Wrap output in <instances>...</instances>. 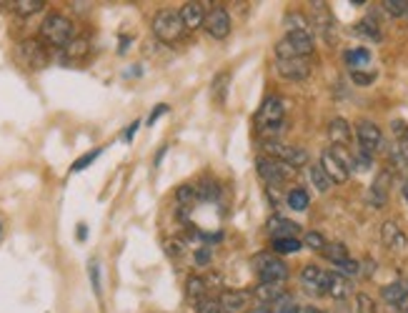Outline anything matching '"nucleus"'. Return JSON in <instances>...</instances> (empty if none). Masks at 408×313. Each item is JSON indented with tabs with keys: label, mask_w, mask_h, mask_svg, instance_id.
I'll list each match as a JSON object with an SVG mask.
<instances>
[{
	"label": "nucleus",
	"mask_w": 408,
	"mask_h": 313,
	"mask_svg": "<svg viewBox=\"0 0 408 313\" xmlns=\"http://www.w3.org/2000/svg\"><path fill=\"white\" fill-rule=\"evenodd\" d=\"M41 38L53 48H66L68 43L75 38V25L63 13H48L41 23Z\"/></svg>",
	"instance_id": "obj_1"
},
{
	"label": "nucleus",
	"mask_w": 408,
	"mask_h": 313,
	"mask_svg": "<svg viewBox=\"0 0 408 313\" xmlns=\"http://www.w3.org/2000/svg\"><path fill=\"white\" fill-rule=\"evenodd\" d=\"M316 50L313 33H286L276 45V61H291V58H311Z\"/></svg>",
	"instance_id": "obj_2"
},
{
	"label": "nucleus",
	"mask_w": 408,
	"mask_h": 313,
	"mask_svg": "<svg viewBox=\"0 0 408 313\" xmlns=\"http://www.w3.org/2000/svg\"><path fill=\"white\" fill-rule=\"evenodd\" d=\"M321 166L333 183H346L351 170H354V156H349V151L343 145H330L321 156Z\"/></svg>",
	"instance_id": "obj_3"
},
{
	"label": "nucleus",
	"mask_w": 408,
	"mask_h": 313,
	"mask_svg": "<svg viewBox=\"0 0 408 313\" xmlns=\"http://www.w3.org/2000/svg\"><path fill=\"white\" fill-rule=\"evenodd\" d=\"M153 33H156L158 41L163 43H175L183 38L186 33V25H183V18H180V10H170V8H163L153 15Z\"/></svg>",
	"instance_id": "obj_4"
},
{
	"label": "nucleus",
	"mask_w": 408,
	"mask_h": 313,
	"mask_svg": "<svg viewBox=\"0 0 408 313\" xmlns=\"http://www.w3.org/2000/svg\"><path fill=\"white\" fill-rule=\"evenodd\" d=\"M253 268L258 273L261 283H286V278H289V265L270 253H258L253 259Z\"/></svg>",
	"instance_id": "obj_5"
},
{
	"label": "nucleus",
	"mask_w": 408,
	"mask_h": 313,
	"mask_svg": "<svg viewBox=\"0 0 408 313\" xmlns=\"http://www.w3.org/2000/svg\"><path fill=\"white\" fill-rule=\"evenodd\" d=\"M283 115H286V105H283L281 98H268V101L261 105L258 115H256V123H258L261 133H265V136L281 133Z\"/></svg>",
	"instance_id": "obj_6"
},
{
	"label": "nucleus",
	"mask_w": 408,
	"mask_h": 313,
	"mask_svg": "<svg viewBox=\"0 0 408 313\" xmlns=\"http://www.w3.org/2000/svg\"><path fill=\"white\" fill-rule=\"evenodd\" d=\"M256 170H258V175L268 183V186H281V183L291 181L296 173V168H291L289 163L276 161V158H270V156H261L258 161H256Z\"/></svg>",
	"instance_id": "obj_7"
},
{
	"label": "nucleus",
	"mask_w": 408,
	"mask_h": 313,
	"mask_svg": "<svg viewBox=\"0 0 408 313\" xmlns=\"http://www.w3.org/2000/svg\"><path fill=\"white\" fill-rule=\"evenodd\" d=\"M15 55H18V61L23 63L25 68H33V71H41V68H45L50 63L48 48L43 45V41H36V38L20 41Z\"/></svg>",
	"instance_id": "obj_8"
},
{
	"label": "nucleus",
	"mask_w": 408,
	"mask_h": 313,
	"mask_svg": "<svg viewBox=\"0 0 408 313\" xmlns=\"http://www.w3.org/2000/svg\"><path fill=\"white\" fill-rule=\"evenodd\" d=\"M265 148H268L270 158L289 163L291 168H300V166H306L308 163V153L303 151L300 145H286V143H278V140H268Z\"/></svg>",
	"instance_id": "obj_9"
},
{
	"label": "nucleus",
	"mask_w": 408,
	"mask_h": 313,
	"mask_svg": "<svg viewBox=\"0 0 408 313\" xmlns=\"http://www.w3.org/2000/svg\"><path fill=\"white\" fill-rule=\"evenodd\" d=\"M356 138H358V145L363 153H376L384 148V133L373 121H358L356 126Z\"/></svg>",
	"instance_id": "obj_10"
},
{
	"label": "nucleus",
	"mask_w": 408,
	"mask_h": 313,
	"mask_svg": "<svg viewBox=\"0 0 408 313\" xmlns=\"http://www.w3.org/2000/svg\"><path fill=\"white\" fill-rule=\"evenodd\" d=\"M300 283L303 289L313 296H328V286H330V271H323L319 265H306L300 271Z\"/></svg>",
	"instance_id": "obj_11"
},
{
	"label": "nucleus",
	"mask_w": 408,
	"mask_h": 313,
	"mask_svg": "<svg viewBox=\"0 0 408 313\" xmlns=\"http://www.w3.org/2000/svg\"><path fill=\"white\" fill-rule=\"evenodd\" d=\"M253 293L251 291H223L218 303L223 313H248L253 308Z\"/></svg>",
	"instance_id": "obj_12"
},
{
	"label": "nucleus",
	"mask_w": 408,
	"mask_h": 313,
	"mask_svg": "<svg viewBox=\"0 0 408 313\" xmlns=\"http://www.w3.org/2000/svg\"><path fill=\"white\" fill-rule=\"evenodd\" d=\"M231 15L226 8H213V10L205 15V23L203 28L208 31L210 38H216V41H223V38L231 36Z\"/></svg>",
	"instance_id": "obj_13"
},
{
	"label": "nucleus",
	"mask_w": 408,
	"mask_h": 313,
	"mask_svg": "<svg viewBox=\"0 0 408 313\" xmlns=\"http://www.w3.org/2000/svg\"><path fill=\"white\" fill-rule=\"evenodd\" d=\"M276 71L281 78L291 83H300L311 75V61L308 58H291V61H276Z\"/></svg>",
	"instance_id": "obj_14"
},
{
	"label": "nucleus",
	"mask_w": 408,
	"mask_h": 313,
	"mask_svg": "<svg viewBox=\"0 0 408 313\" xmlns=\"http://www.w3.org/2000/svg\"><path fill=\"white\" fill-rule=\"evenodd\" d=\"M311 6H313V28H316L326 41H330V38H333V31H336V23H333V15H330L328 6H326V3H311Z\"/></svg>",
	"instance_id": "obj_15"
},
{
	"label": "nucleus",
	"mask_w": 408,
	"mask_h": 313,
	"mask_svg": "<svg viewBox=\"0 0 408 313\" xmlns=\"http://www.w3.org/2000/svg\"><path fill=\"white\" fill-rule=\"evenodd\" d=\"M381 241H384V246L388 248V251H403V248L408 246L406 233H403L401 226L393 221H386L384 226H381Z\"/></svg>",
	"instance_id": "obj_16"
},
{
	"label": "nucleus",
	"mask_w": 408,
	"mask_h": 313,
	"mask_svg": "<svg viewBox=\"0 0 408 313\" xmlns=\"http://www.w3.org/2000/svg\"><path fill=\"white\" fill-rule=\"evenodd\" d=\"M251 293H253V298L258 303H263V306H273V303L281 301L283 296H286V289H283V283H258Z\"/></svg>",
	"instance_id": "obj_17"
},
{
	"label": "nucleus",
	"mask_w": 408,
	"mask_h": 313,
	"mask_svg": "<svg viewBox=\"0 0 408 313\" xmlns=\"http://www.w3.org/2000/svg\"><path fill=\"white\" fill-rule=\"evenodd\" d=\"M391 170H381L379 178L373 181L371 191H368V201H371L376 208H384L386 201H388V188H391Z\"/></svg>",
	"instance_id": "obj_18"
},
{
	"label": "nucleus",
	"mask_w": 408,
	"mask_h": 313,
	"mask_svg": "<svg viewBox=\"0 0 408 313\" xmlns=\"http://www.w3.org/2000/svg\"><path fill=\"white\" fill-rule=\"evenodd\" d=\"M180 18H183V25H186L188 31H196L201 25L205 23V10H203V3H183L180 8Z\"/></svg>",
	"instance_id": "obj_19"
},
{
	"label": "nucleus",
	"mask_w": 408,
	"mask_h": 313,
	"mask_svg": "<svg viewBox=\"0 0 408 313\" xmlns=\"http://www.w3.org/2000/svg\"><path fill=\"white\" fill-rule=\"evenodd\" d=\"M328 138L333 145H346L351 143V126L346 118H333V121L328 123Z\"/></svg>",
	"instance_id": "obj_20"
},
{
	"label": "nucleus",
	"mask_w": 408,
	"mask_h": 313,
	"mask_svg": "<svg viewBox=\"0 0 408 313\" xmlns=\"http://www.w3.org/2000/svg\"><path fill=\"white\" fill-rule=\"evenodd\" d=\"M268 231L273 233V238H296L298 223L289 221V218H283V216H273L268 221Z\"/></svg>",
	"instance_id": "obj_21"
},
{
	"label": "nucleus",
	"mask_w": 408,
	"mask_h": 313,
	"mask_svg": "<svg viewBox=\"0 0 408 313\" xmlns=\"http://www.w3.org/2000/svg\"><path fill=\"white\" fill-rule=\"evenodd\" d=\"M63 53H66V61L68 63H78V61H85L90 53V43L88 38H73L71 43H68L66 48H63Z\"/></svg>",
	"instance_id": "obj_22"
},
{
	"label": "nucleus",
	"mask_w": 408,
	"mask_h": 313,
	"mask_svg": "<svg viewBox=\"0 0 408 313\" xmlns=\"http://www.w3.org/2000/svg\"><path fill=\"white\" fill-rule=\"evenodd\" d=\"M228 83H231V73H218L216 78H213V83H210V98H213V103H218V105H223L226 103V96H228Z\"/></svg>",
	"instance_id": "obj_23"
},
{
	"label": "nucleus",
	"mask_w": 408,
	"mask_h": 313,
	"mask_svg": "<svg viewBox=\"0 0 408 313\" xmlns=\"http://www.w3.org/2000/svg\"><path fill=\"white\" fill-rule=\"evenodd\" d=\"M186 293L193 301V306H196V303H201L203 298H208V286H205V281L201 276H191L186 281Z\"/></svg>",
	"instance_id": "obj_24"
},
{
	"label": "nucleus",
	"mask_w": 408,
	"mask_h": 313,
	"mask_svg": "<svg viewBox=\"0 0 408 313\" xmlns=\"http://www.w3.org/2000/svg\"><path fill=\"white\" fill-rule=\"evenodd\" d=\"M346 63H349L351 73L356 71H363V68L371 66V50L368 48H354L346 53Z\"/></svg>",
	"instance_id": "obj_25"
},
{
	"label": "nucleus",
	"mask_w": 408,
	"mask_h": 313,
	"mask_svg": "<svg viewBox=\"0 0 408 313\" xmlns=\"http://www.w3.org/2000/svg\"><path fill=\"white\" fill-rule=\"evenodd\" d=\"M381 296H384V301L388 303L391 308H393L398 301H401V298H406V296H408V283H403V281L388 283V286H384Z\"/></svg>",
	"instance_id": "obj_26"
},
{
	"label": "nucleus",
	"mask_w": 408,
	"mask_h": 313,
	"mask_svg": "<svg viewBox=\"0 0 408 313\" xmlns=\"http://www.w3.org/2000/svg\"><path fill=\"white\" fill-rule=\"evenodd\" d=\"M308 175H311V183L316 186V191L319 193H328L330 186H333V181L328 178V173L323 170L321 163H313L311 168H308Z\"/></svg>",
	"instance_id": "obj_27"
},
{
	"label": "nucleus",
	"mask_w": 408,
	"mask_h": 313,
	"mask_svg": "<svg viewBox=\"0 0 408 313\" xmlns=\"http://www.w3.org/2000/svg\"><path fill=\"white\" fill-rule=\"evenodd\" d=\"M351 281L346 276H341V273H330V286H328V296H333V298H346V296H351Z\"/></svg>",
	"instance_id": "obj_28"
},
{
	"label": "nucleus",
	"mask_w": 408,
	"mask_h": 313,
	"mask_svg": "<svg viewBox=\"0 0 408 313\" xmlns=\"http://www.w3.org/2000/svg\"><path fill=\"white\" fill-rule=\"evenodd\" d=\"M283 25H286V31H289V33H293V31L311 33V23H308L306 15H300L298 10L286 13V18H283Z\"/></svg>",
	"instance_id": "obj_29"
},
{
	"label": "nucleus",
	"mask_w": 408,
	"mask_h": 313,
	"mask_svg": "<svg viewBox=\"0 0 408 313\" xmlns=\"http://www.w3.org/2000/svg\"><path fill=\"white\" fill-rule=\"evenodd\" d=\"M286 203H289V208H293V211H306L308 205H311V196H308V191H303V188H293V191L286 196Z\"/></svg>",
	"instance_id": "obj_30"
},
{
	"label": "nucleus",
	"mask_w": 408,
	"mask_h": 313,
	"mask_svg": "<svg viewBox=\"0 0 408 313\" xmlns=\"http://www.w3.org/2000/svg\"><path fill=\"white\" fill-rule=\"evenodd\" d=\"M10 8L18 15H36V13H41L45 8V0H13Z\"/></svg>",
	"instance_id": "obj_31"
},
{
	"label": "nucleus",
	"mask_w": 408,
	"mask_h": 313,
	"mask_svg": "<svg viewBox=\"0 0 408 313\" xmlns=\"http://www.w3.org/2000/svg\"><path fill=\"white\" fill-rule=\"evenodd\" d=\"M391 131H393V136H396L398 151L403 153V158H406V163H408V123L393 121V123H391Z\"/></svg>",
	"instance_id": "obj_32"
},
{
	"label": "nucleus",
	"mask_w": 408,
	"mask_h": 313,
	"mask_svg": "<svg viewBox=\"0 0 408 313\" xmlns=\"http://www.w3.org/2000/svg\"><path fill=\"white\" fill-rule=\"evenodd\" d=\"M175 198H178L180 205H193L196 201H201L198 186H193V183H186V186H180L178 191H175Z\"/></svg>",
	"instance_id": "obj_33"
},
{
	"label": "nucleus",
	"mask_w": 408,
	"mask_h": 313,
	"mask_svg": "<svg viewBox=\"0 0 408 313\" xmlns=\"http://www.w3.org/2000/svg\"><path fill=\"white\" fill-rule=\"evenodd\" d=\"M323 256L330 261V263L336 265V263H341V261H346L349 259V248L343 246V243H326V248H323Z\"/></svg>",
	"instance_id": "obj_34"
},
{
	"label": "nucleus",
	"mask_w": 408,
	"mask_h": 313,
	"mask_svg": "<svg viewBox=\"0 0 408 313\" xmlns=\"http://www.w3.org/2000/svg\"><path fill=\"white\" fill-rule=\"evenodd\" d=\"M300 248H303V241H298V238H273L276 253H298Z\"/></svg>",
	"instance_id": "obj_35"
},
{
	"label": "nucleus",
	"mask_w": 408,
	"mask_h": 313,
	"mask_svg": "<svg viewBox=\"0 0 408 313\" xmlns=\"http://www.w3.org/2000/svg\"><path fill=\"white\" fill-rule=\"evenodd\" d=\"M386 13H391L393 18H401V15H408V0H384L381 3Z\"/></svg>",
	"instance_id": "obj_36"
},
{
	"label": "nucleus",
	"mask_w": 408,
	"mask_h": 313,
	"mask_svg": "<svg viewBox=\"0 0 408 313\" xmlns=\"http://www.w3.org/2000/svg\"><path fill=\"white\" fill-rule=\"evenodd\" d=\"M356 33H360V36L371 38V41H381V31H379V25L371 23V20H360V23L356 25Z\"/></svg>",
	"instance_id": "obj_37"
},
{
	"label": "nucleus",
	"mask_w": 408,
	"mask_h": 313,
	"mask_svg": "<svg viewBox=\"0 0 408 313\" xmlns=\"http://www.w3.org/2000/svg\"><path fill=\"white\" fill-rule=\"evenodd\" d=\"M273 311H276V313H298L300 308H298V303L293 301V296L286 293V296L281 298V301L273 303Z\"/></svg>",
	"instance_id": "obj_38"
},
{
	"label": "nucleus",
	"mask_w": 408,
	"mask_h": 313,
	"mask_svg": "<svg viewBox=\"0 0 408 313\" xmlns=\"http://www.w3.org/2000/svg\"><path fill=\"white\" fill-rule=\"evenodd\" d=\"M303 246L311 248V251H323L326 238L319 233V231H311V233H306V238H303Z\"/></svg>",
	"instance_id": "obj_39"
},
{
	"label": "nucleus",
	"mask_w": 408,
	"mask_h": 313,
	"mask_svg": "<svg viewBox=\"0 0 408 313\" xmlns=\"http://www.w3.org/2000/svg\"><path fill=\"white\" fill-rule=\"evenodd\" d=\"M336 268H338L336 273H341V276H356V273H360V263L354 259L341 261V263H336Z\"/></svg>",
	"instance_id": "obj_40"
},
{
	"label": "nucleus",
	"mask_w": 408,
	"mask_h": 313,
	"mask_svg": "<svg viewBox=\"0 0 408 313\" xmlns=\"http://www.w3.org/2000/svg\"><path fill=\"white\" fill-rule=\"evenodd\" d=\"M98 156H101V148H98V151H90V153H85L83 158H78V161L73 163V168H71V170H73V173H78V170H85V168H88V166H90V163L96 161Z\"/></svg>",
	"instance_id": "obj_41"
},
{
	"label": "nucleus",
	"mask_w": 408,
	"mask_h": 313,
	"mask_svg": "<svg viewBox=\"0 0 408 313\" xmlns=\"http://www.w3.org/2000/svg\"><path fill=\"white\" fill-rule=\"evenodd\" d=\"M90 283H93V291L96 296H101V263L98 261H90Z\"/></svg>",
	"instance_id": "obj_42"
},
{
	"label": "nucleus",
	"mask_w": 408,
	"mask_h": 313,
	"mask_svg": "<svg viewBox=\"0 0 408 313\" xmlns=\"http://www.w3.org/2000/svg\"><path fill=\"white\" fill-rule=\"evenodd\" d=\"M356 313H376V308H373V301L368 298L366 293L356 296Z\"/></svg>",
	"instance_id": "obj_43"
},
{
	"label": "nucleus",
	"mask_w": 408,
	"mask_h": 313,
	"mask_svg": "<svg viewBox=\"0 0 408 313\" xmlns=\"http://www.w3.org/2000/svg\"><path fill=\"white\" fill-rule=\"evenodd\" d=\"M196 313H223V311H221V303L218 301L203 298L201 303H196Z\"/></svg>",
	"instance_id": "obj_44"
},
{
	"label": "nucleus",
	"mask_w": 408,
	"mask_h": 313,
	"mask_svg": "<svg viewBox=\"0 0 408 313\" xmlns=\"http://www.w3.org/2000/svg\"><path fill=\"white\" fill-rule=\"evenodd\" d=\"M351 78H354L356 85H371L376 80V73H363V71H356L351 73Z\"/></svg>",
	"instance_id": "obj_45"
},
{
	"label": "nucleus",
	"mask_w": 408,
	"mask_h": 313,
	"mask_svg": "<svg viewBox=\"0 0 408 313\" xmlns=\"http://www.w3.org/2000/svg\"><path fill=\"white\" fill-rule=\"evenodd\" d=\"M354 168H358V170H368V168H371V153L360 151L358 156L354 158Z\"/></svg>",
	"instance_id": "obj_46"
},
{
	"label": "nucleus",
	"mask_w": 408,
	"mask_h": 313,
	"mask_svg": "<svg viewBox=\"0 0 408 313\" xmlns=\"http://www.w3.org/2000/svg\"><path fill=\"white\" fill-rule=\"evenodd\" d=\"M163 113H168V105H158L156 110H153V113L148 115V126H153V123L158 121V118H161Z\"/></svg>",
	"instance_id": "obj_47"
},
{
	"label": "nucleus",
	"mask_w": 408,
	"mask_h": 313,
	"mask_svg": "<svg viewBox=\"0 0 408 313\" xmlns=\"http://www.w3.org/2000/svg\"><path fill=\"white\" fill-rule=\"evenodd\" d=\"M138 126H140L138 121H133V123H131V128H126V133H123V140H128V143H131L133 136H136V131H138Z\"/></svg>",
	"instance_id": "obj_48"
},
{
	"label": "nucleus",
	"mask_w": 408,
	"mask_h": 313,
	"mask_svg": "<svg viewBox=\"0 0 408 313\" xmlns=\"http://www.w3.org/2000/svg\"><path fill=\"white\" fill-rule=\"evenodd\" d=\"M393 311H396V313H408V296H406V298H401V301L393 306Z\"/></svg>",
	"instance_id": "obj_49"
},
{
	"label": "nucleus",
	"mask_w": 408,
	"mask_h": 313,
	"mask_svg": "<svg viewBox=\"0 0 408 313\" xmlns=\"http://www.w3.org/2000/svg\"><path fill=\"white\" fill-rule=\"evenodd\" d=\"M253 313H276V311H273V306H258L253 308Z\"/></svg>",
	"instance_id": "obj_50"
},
{
	"label": "nucleus",
	"mask_w": 408,
	"mask_h": 313,
	"mask_svg": "<svg viewBox=\"0 0 408 313\" xmlns=\"http://www.w3.org/2000/svg\"><path fill=\"white\" fill-rule=\"evenodd\" d=\"M401 191H403V198H406V203H408V175L403 178V186H401Z\"/></svg>",
	"instance_id": "obj_51"
},
{
	"label": "nucleus",
	"mask_w": 408,
	"mask_h": 313,
	"mask_svg": "<svg viewBox=\"0 0 408 313\" xmlns=\"http://www.w3.org/2000/svg\"><path fill=\"white\" fill-rule=\"evenodd\" d=\"M85 233H88V228H85L83 223H80V226H78V238H80V241L85 238Z\"/></svg>",
	"instance_id": "obj_52"
},
{
	"label": "nucleus",
	"mask_w": 408,
	"mask_h": 313,
	"mask_svg": "<svg viewBox=\"0 0 408 313\" xmlns=\"http://www.w3.org/2000/svg\"><path fill=\"white\" fill-rule=\"evenodd\" d=\"M303 313H326V311H321V308H306Z\"/></svg>",
	"instance_id": "obj_53"
},
{
	"label": "nucleus",
	"mask_w": 408,
	"mask_h": 313,
	"mask_svg": "<svg viewBox=\"0 0 408 313\" xmlns=\"http://www.w3.org/2000/svg\"><path fill=\"white\" fill-rule=\"evenodd\" d=\"M0 6H10V3H3V0H0Z\"/></svg>",
	"instance_id": "obj_54"
}]
</instances>
